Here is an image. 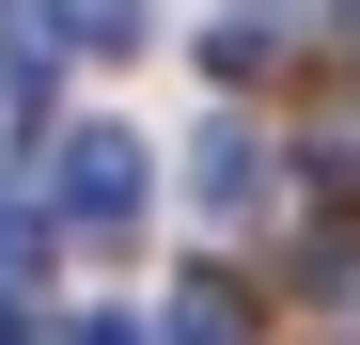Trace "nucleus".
<instances>
[{
  "instance_id": "1",
  "label": "nucleus",
  "mask_w": 360,
  "mask_h": 345,
  "mask_svg": "<svg viewBox=\"0 0 360 345\" xmlns=\"http://www.w3.org/2000/svg\"><path fill=\"white\" fill-rule=\"evenodd\" d=\"M63 220H79V236H126V220H141V142L79 126L63 142Z\"/></svg>"
},
{
  "instance_id": "2",
  "label": "nucleus",
  "mask_w": 360,
  "mask_h": 345,
  "mask_svg": "<svg viewBox=\"0 0 360 345\" xmlns=\"http://www.w3.org/2000/svg\"><path fill=\"white\" fill-rule=\"evenodd\" d=\"M157 345H251V299H235V282H172Z\"/></svg>"
},
{
  "instance_id": "3",
  "label": "nucleus",
  "mask_w": 360,
  "mask_h": 345,
  "mask_svg": "<svg viewBox=\"0 0 360 345\" xmlns=\"http://www.w3.org/2000/svg\"><path fill=\"white\" fill-rule=\"evenodd\" d=\"M0 345H32V314H16V299H0Z\"/></svg>"
},
{
  "instance_id": "4",
  "label": "nucleus",
  "mask_w": 360,
  "mask_h": 345,
  "mask_svg": "<svg viewBox=\"0 0 360 345\" xmlns=\"http://www.w3.org/2000/svg\"><path fill=\"white\" fill-rule=\"evenodd\" d=\"M79 345H141V330H79Z\"/></svg>"
}]
</instances>
